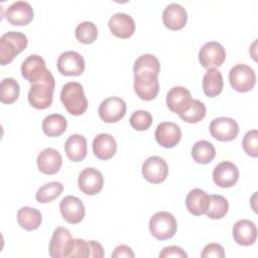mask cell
Segmentation results:
<instances>
[{
    "instance_id": "6da1fadb",
    "label": "cell",
    "mask_w": 258,
    "mask_h": 258,
    "mask_svg": "<svg viewBox=\"0 0 258 258\" xmlns=\"http://www.w3.org/2000/svg\"><path fill=\"white\" fill-rule=\"evenodd\" d=\"M160 62L158 58L150 53L140 55L134 62V91L141 100L151 101L159 92L158 75Z\"/></svg>"
},
{
    "instance_id": "7a4b0ae2",
    "label": "cell",
    "mask_w": 258,
    "mask_h": 258,
    "mask_svg": "<svg viewBox=\"0 0 258 258\" xmlns=\"http://www.w3.org/2000/svg\"><path fill=\"white\" fill-rule=\"evenodd\" d=\"M54 86V77L48 70V72L41 79L31 84L27 95L29 104L38 110L48 108L52 103Z\"/></svg>"
},
{
    "instance_id": "3957f363",
    "label": "cell",
    "mask_w": 258,
    "mask_h": 258,
    "mask_svg": "<svg viewBox=\"0 0 258 258\" xmlns=\"http://www.w3.org/2000/svg\"><path fill=\"white\" fill-rule=\"evenodd\" d=\"M60 101L66 110L74 116H80L88 109V100L83 86L78 82H69L62 86Z\"/></svg>"
},
{
    "instance_id": "277c9868",
    "label": "cell",
    "mask_w": 258,
    "mask_h": 258,
    "mask_svg": "<svg viewBox=\"0 0 258 258\" xmlns=\"http://www.w3.org/2000/svg\"><path fill=\"white\" fill-rule=\"evenodd\" d=\"M28 40L24 33L19 31H8L0 37V63L2 66L10 63L14 57L23 51Z\"/></svg>"
},
{
    "instance_id": "5b68a950",
    "label": "cell",
    "mask_w": 258,
    "mask_h": 258,
    "mask_svg": "<svg viewBox=\"0 0 258 258\" xmlns=\"http://www.w3.org/2000/svg\"><path fill=\"white\" fill-rule=\"evenodd\" d=\"M177 224L172 214L165 211L155 213L149 221V231L151 235L160 241L172 238L176 232Z\"/></svg>"
},
{
    "instance_id": "8992f818",
    "label": "cell",
    "mask_w": 258,
    "mask_h": 258,
    "mask_svg": "<svg viewBox=\"0 0 258 258\" xmlns=\"http://www.w3.org/2000/svg\"><path fill=\"white\" fill-rule=\"evenodd\" d=\"M229 82L231 87L240 93L249 92L256 83L254 70L246 63H237L229 72Z\"/></svg>"
},
{
    "instance_id": "52a82bcc",
    "label": "cell",
    "mask_w": 258,
    "mask_h": 258,
    "mask_svg": "<svg viewBox=\"0 0 258 258\" xmlns=\"http://www.w3.org/2000/svg\"><path fill=\"white\" fill-rule=\"evenodd\" d=\"M74 241L71 232L64 227H57L49 242V255L52 258H70Z\"/></svg>"
},
{
    "instance_id": "ba28073f",
    "label": "cell",
    "mask_w": 258,
    "mask_h": 258,
    "mask_svg": "<svg viewBox=\"0 0 258 258\" xmlns=\"http://www.w3.org/2000/svg\"><path fill=\"white\" fill-rule=\"evenodd\" d=\"M226 59V50L218 41L206 42L199 51V60L201 64L209 70L216 69L223 64Z\"/></svg>"
},
{
    "instance_id": "9c48e42d",
    "label": "cell",
    "mask_w": 258,
    "mask_h": 258,
    "mask_svg": "<svg viewBox=\"0 0 258 258\" xmlns=\"http://www.w3.org/2000/svg\"><path fill=\"white\" fill-rule=\"evenodd\" d=\"M212 137L219 141L227 142L234 140L239 133V125L237 121L230 117H218L212 120L210 127Z\"/></svg>"
},
{
    "instance_id": "30bf717a",
    "label": "cell",
    "mask_w": 258,
    "mask_h": 258,
    "mask_svg": "<svg viewBox=\"0 0 258 258\" xmlns=\"http://www.w3.org/2000/svg\"><path fill=\"white\" fill-rule=\"evenodd\" d=\"M126 110L127 107L125 101L120 97L113 96L102 101L98 113L104 122L116 123L125 116Z\"/></svg>"
},
{
    "instance_id": "8fae6325",
    "label": "cell",
    "mask_w": 258,
    "mask_h": 258,
    "mask_svg": "<svg viewBox=\"0 0 258 258\" xmlns=\"http://www.w3.org/2000/svg\"><path fill=\"white\" fill-rule=\"evenodd\" d=\"M142 175L150 183L158 184L164 181L168 174V165L160 156H150L142 164Z\"/></svg>"
},
{
    "instance_id": "7c38bea8",
    "label": "cell",
    "mask_w": 258,
    "mask_h": 258,
    "mask_svg": "<svg viewBox=\"0 0 258 258\" xmlns=\"http://www.w3.org/2000/svg\"><path fill=\"white\" fill-rule=\"evenodd\" d=\"M56 67L62 76H81L85 71V59L77 51L68 50L59 54Z\"/></svg>"
},
{
    "instance_id": "4fadbf2b",
    "label": "cell",
    "mask_w": 258,
    "mask_h": 258,
    "mask_svg": "<svg viewBox=\"0 0 258 258\" xmlns=\"http://www.w3.org/2000/svg\"><path fill=\"white\" fill-rule=\"evenodd\" d=\"M78 184L84 194L95 196L103 188L104 176L100 170L94 167H86L79 174Z\"/></svg>"
},
{
    "instance_id": "5bb4252c",
    "label": "cell",
    "mask_w": 258,
    "mask_h": 258,
    "mask_svg": "<svg viewBox=\"0 0 258 258\" xmlns=\"http://www.w3.org/2000/svg\"><path fill=\"white\" fill-rule=\"evenodd\" d=\"M33 8L26 1L13 2L5 11L6 20L15 26H24L33 19Z\"/></svg>"
},
{
    "instance_id": "9a60e30c",
    "label": "cell",
    "mask_w": 258,
    "mask_h": 258,
    "mask_svg": "<svg viewBox=\"0 0 258 258\" xmlns=\"http://www.w3.org/2000/svg\"><path fill=\"white\" fill-rule=\"evenodd\" d=\"M59 211L69 224H79L86 214L83 202L75 196L64 197L59 203Z\"/></svg>"
},
{
    "instance_id": "2e32d148",
    "label": "cell",
    "mask_w": 258,
    "mask_h": 258,
    "mask_svg": "<svg viewBox=\"0 0 258 258\" xmlns=\"http://www.w3.org/2000/svg\"><path fill=\"white\" fill-rule=\"evenodd\" d=\"M157 143L164 148H172L181 139V130L173 122H161L157 125L154 133Z\"/></svg>"
},
{
    "instance_id": "e0dca14e",
    "label": "cell",
    "mask_w": 258,
    "mask_h": 258,
    "mask_svg": "<svg viewBox=\"0 0 258 258\" xmlns=\"http://www.w3.org/2000/svg\"><path fill=\"white\" fill-rule=\"evenodd\" d=\"M214 182L220 187H231L239 179V169L231 161H222L213 170Z\"/></svg>"
},
{
    "instance_id": "ac0fdd59",
    "label": "cell",
    "mask_w": 258,
    "mask_h": 258,
    "mask_svg": "<svg viewBox=\"0 0 258 258\" xmlns=\"http://www.w3.org/2000/svg\"><path fill=\"white\" fill-rule=\"evenodd\" d=\"M192 101L190 92L181 86L171 88L166 95V105L168 109L175 114H182Z\"/></svg>"
},
{
    "instance_id": "d6986e66",
    "label": "cell",
    "mask_w": 258,
    "mask_h": 258,
    "mask_svg": "<svg viewBox=\"0 0 258 258\" xmlns=\"http://www.w3.org/2000/svg\"><path fill=\"white\" fill-rule=\"evenodd\" d=\"M111 32L119 38H129L135 32V21L127 13L118 12L110 17L108 22Z\"/></svg>"
},
{
    "instance_id": "ffe728a7",
    "label": "cell",
    "mask_w": 258,
    "mask_h": 258,
    "mask_svg": "<svg viewBox=\"0 0 258 258\" xmlns=\"http://www.w3.org/2000/svg\"><path fill=\"white\" fill-rule=\"evenodd\" d=\"M20 71L22 77L30 84L38 81L48 72L44 59L38 54H30L27 56L22 62Z\"/></svg>"
},
{
    "instance_id": "44dd1931",
    "label": "cell",
    "mask_w": 258,
    "mask_h": 258,
    "mask_svg": "<svg viewBox=\"0 0 258 258\" xmlns=\"http://www.w3.org/2000/svg\"><path fill=\"white\" fill-rule=\"evenodd\" d=\"M186 21V10L180 4L170 3L162 12V22L164 26L170 30H179L183 28Z\"/></svg>"
},
{
    "instance_id": "7402d4cb",
    "label": "cell",
    "mask_w": 258,
    "mask_h": 258,
    "mask_svg": "<svg viewBox=\"0 0 258 258\" xmlns=\"http://www.w3.org/2000/svg\"><path fill=\"white\" fill-rule=\"evenodd\" d=\"M36 164L38 169L44 174H55L59 171L62 158L60 153L53 148H45L43 149L36 158Z\"/></svg>"
},
{
    "instance_id": "603a6c76",
    "label": "cell",
    "mask_w": 258,
    "mask_h": 258,
    "mask_svg": "<svg viewBox=\"0 0 258 258\" xmlns=\"http://www.w3.org/2000/svg\"><path fill=\"white\" fill-rule=\"evenodd\" d=\"M235 242L241 246L253 245L257 238V227L249 220L243 219L235 223L232 229Z\"/></svg>"
},
{
    "instance_id": "cb8c5ba5",
    "label": "cell",
    "mask_w": 258,
    "mask_h": 258,
    "mask_svg": "<svg viewBox=\"0 0 258 258\" xmlns=\"http://www.w3.org/2000/svg\"><path fill=\"white\" fill-rule=\"evenodd\" d=\"M117 151V143L115 138L108 133L98 134L93 140V152L95 156L101 160L112 158Z\"/></svg>"
},
{
    "instance_id": "d4e9b609",
    "label": "cell",
    "mask_w": 258,
    "mask_h": 258,
    "mask_svg": "<svg viewBox=\"0 0 258 258\" xmlns=\"http://www.w3.org/2000/svg\"><path fill=\"white\" fill-rule=\"evenodd\" d=\"M64 151L68 158L74 162L82 161L87 156V139L81 134L71 135L64 143Z\"/></svg>"
},
{
    "instance_id": "484cf974",
    "label": "cell",
    "mask_w": 258,
    "mask_h": 258,
    "mask_svg": "<svg viewBox=\"0 0 258 258\" xmlns=\"http://www.w3.org/2000/svg\"><path fill=\"white\" fill-rule=\"evenodd\" d=\"M210 203V196L201 188L189 190L185 198V206L187 211L194 216H202L206 214Z\"/></svg>"
},
{
    "instance_id": "4316f807",
    "label": "cell",
    "mask_w": 258,
    "mask_h": 258,
    "mask_svg": "<svg viewBox=\"0 0 258 258\" xmlns=\"http://www.w3.org/2000/svg\"><path fill=\"white\" fill-rule=\"evenodd\" d=\"M41 221V213L34 208L22 207L17 212V223L26 231H34L38 229Z\"/></svg>"
},
{
    "instance_id": "83f0119b",
    "label": "cell",
    "mask_w": 258,
    "mask_h": 258,
    "mask_svg": "<svg viewBox=\"0 0 258 258\" xmlns=\"http://www.w3.org/2000/svg\"><path fill=\"white\" fill-rule=\"evenodd\" d=\"M224 87L223 76L217 69H209L203 78V91L208 97H216L221 94Z\"/></svg>"
},
{
    "instance_id": "f1b7e54d",
    "label": "cell",
    "mask_w": 258,
    "mask_h": 258,
    "mask_svg": "<svg viewBox=\"0 0 258 258\" xmlns=\"http://www.w3.org/2000/svg\"><path fill=\"white\" fill-rule=\"evenodd\" d=\"M67 119L60 114H50L42 121V130L48 137H58L67 130Z\"/></svg>"
},
{
    "instance_id": "f546056e",
    "label": "cell",
    "mask_w": 258,
    "mask_h": 258,
    "mask_svg": "<svg viewBox=\"0 0 258 258\" xmlns=\"http://www.w3.org/2000/svg\"><path fill=\"white\" fill-rule=\"evenodd\" d=\"M216 156L215 146L207 140H199L191 147V157L197 163H210Z\"/></svg>"
},
{
    "instance_id": "4dcf8cb0",
    "label": "cell",
    "mask_w": 258,
    "mask_h": 258,
    "mask_svg": "<svg viewBox=\"0 0 258 258\" xmlns=\"http://www.w3.org/2000/svg\"><path fill=\"white\" fill-rule=\"evenodd\" d=\"M229 211V203L223 196L211 195L209 208L206 212L208 218L212 220H219L224 218Z\"/></svg>"
},
{
    "instance_id": "1f68e13d",
    "label": "cell",
    "mask_w": 258,
    "mask_h": 258,
    "mask_svg": "<svg viewBox=\"0 0 258 258\" xmlns=\"http://www.w3.org/2000/svg\"><path fill=\"white\" fill-rule=\"evenodd\" d=\"M20 93L19 84L13 78H5L0 84V101L4 104L14 103Z\"/></svg>"
},
{
    "instance_id": "d6a6232c",
    "label": "cell",
    "mask_w": 258,
    "mask_h": 258,
    "mask_svg": "<svg viewBox=\"0 0 258 258\" xmlns=\"http://www.w3.org/2000/svg\"><path fill=\"white\" fill-rule=\"evenodd\" d=\"M63 190L62 183L58 181H50L38 188L35 195V199L40 204L50 203L56 199Z\"/></svg>"
},
{
    "instance_id": "836d02e7",
    "label": "cell",
    "mask_w": 258,
    "mask_h": 258,
    "mask_svg": "<svg viewBox=\"0 0 258 258\" xmlns=\"http://www.w3.org/2000/svg\"><path fill=\"white\" fill-rule=\"evenodd\" d=\"M207 113V108L203 102L192 99L189 107L179 115L180 119L186 123H198L202 121Z\"/></svg>"
},
{
    "instance_id": "e575fe53",
    "label": "cell",
    "mask_w": 258,
    "mask_h": 258,
    "mask_svg": "<svg viewBox=\"0 0 258 258\" xmlns=\"http://www.w3.org/2000/svg\"><path fill=\"white\" fill-rule=\"evenodd\" d=\"M75 35L80 42L91 44L97 39L98 28L92 21H83L76 27Z\"/></svg>"
},
{
    "instance_id": "d590c367",
    "label": "cell",
    "mask_w": 258,
    "mask_h": 258,
    "mask_svg": "<svg viewBox=\"0 0 258 258\" xmlns=\"http://www.w3.org/2000/svg\"><path fill=\"white\" fill-rule=\"evenodd\" d=\"M129 123L133 129L137 131H145L152 124V116L148 111L137 110L132 113Z\"/></svg>"
},
{
    "instance_id": "8d00e7d4",
    "label": "cell",
    "mask_w": 258,
    "mask_h": 258,
    "mask_svg": "<svg viewBox=\"0 0 258 258\" xmlns=\"http://www.w3.org/2000/svg\"><path fill=\"white\" fill-rule=\"evenodd\" d=\"M244 151L251 157L258 156V131L256 129L248 131L242 140Z\"/></svg>"
},
{
    "instance_id": "74e56055",
    "label": "cell",
    "mask_w": 258,
    "mask_h": 258,
    "mask_svg": "<svg viewBox=\"0 0 258 258\" xmlns=\"http://www.w3.org/2000/svg\"><path fill=\"white\" fill-rule=\"evenodd\" d=\"M78 257V258H88L91 257V247L89 241H85L83 239H75L74 246L70 258Z\"/></svg>"
},
{
    "instance_id": "f35d334b",
    "label": "cell",
    "mask_w": 258,
    "mask_h": 258,
    "mask_svg": "<svg viewBox=\"0 0 258 258\" xmlns=\"http://www.w3.org/2000/svg\"><path fill=\"white\" fill-rule=\"evenodd\" d=\"M201 256L206 257H217V258H223L225 257V251L224 248L218 244V243H210L206 245L201 253Z\"/></svg>"
},
{
    "instance_id": "ab89813d",
    "label": "cell",
    "mask_w": 258,
    "mask_h": 258,
    "mask_svg": "<svg viewBox=\"0 0 258 258\" xmlns=\"http://www.w3.org/2000/svg\"><path fill=\"white\" fill-rule=\"evenodd\" d=\"M159 257L160 258H170V257H176V258H186L187 254L186 252L175 245H171V246H167L164 247L160 253H159Z\"/></svg>"
},
{
    "instance_id": "60d3db41",
    "label": "cell",
    "mask_w": 258,
    "mask_h": 258,
    "mask_svg": "<svg viewBox=\"0 0 258 258\" xmlns=\"http://www.w3.org/2000/svg\"><path fill=\"white\" fill-rule=\"evenodd\" d=\"M135 255L133 253V250L127 246V245H119L115 248L114 252L112 253V258H133Z\"/></svg>"
},
{
    "instance_id": "b9f144b4",
    "label": "cell",
    "mask_w": 258,
    "mask_h": 258,
    "mask_svg": "<svg viewBox=\"0 0 258 258\" xmlns=\"http://www.w3.org/2000/svg\"><path fill=\"white\" fill-rule=\"evenodd\" d=\"M91 247V257L94 258H102L104 257V249L103 246L97 241H89Z\"/></svg>"
}]
</instances>
